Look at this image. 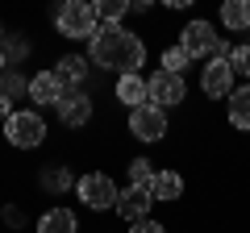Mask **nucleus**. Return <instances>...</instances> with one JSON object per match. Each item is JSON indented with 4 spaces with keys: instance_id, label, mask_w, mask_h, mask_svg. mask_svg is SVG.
Returning a JSON list of instances; mask_svg holds the SVG:
<instances>
[{
    "instance_id": "2",
    "label": "nucleus",
    "mask_w": 250,
    "mask_h": 233,
    "mask_svg": "<svg viewBox=\"0 0 250 233\" xmlns=\"http://www.w3.org/2000/svg\"><path fill=\"white\" fill-rule=\"evenodd\" d=\"M54 25H59V34L62 38H96V29H100V13H96V4L92 0H67V4H59L54 9Z\"/></svg>"
},
{
    "instance_id": "16",
    "label": "nucleus",
    "mask_w": 250,
    "mask_h": 233,
    "mask_svg": "<svg viewBox=\"0 0 250 233\" xmlns=\"http://www.w3.org/2000/svg\"><path fill=\"white\" fill-rule=\"evenodd\" d=\"M54 75H59L62 88H80V83L88 79V58H80V54H62L59 67H54Z\"/></svg>"
},
{
    "instance_id": "19",
    "label": "nucleus",
    "mask_w": 250,
    "mask_h": 233,
    "mask_svg": "<svg viewBox=\"0 0 250 233\" xmlns=\"http://www.w3.org/2000/svg\"><path fill=\"white\" fill-rule=\"evenodd\" d=\"M96 13H100V25H121V17L134 9H129V0H100Z\"/></svg>"
},
{
    "instance_id": "6",
    "label": "nucleus",
    "mask_w": 250,
    "mask_h": 233,
    "mask_svg": "<svg viewBox=\"0 0 250 233\" xmlns=\"http://www.w3.org/2000/svg\"><path fill=\"white\" fill-rule=\"evenodd\" d=\"M146 88H150V104H154V108H163V113L188 100V83H184V75L163 71V67L150 75V79H146Z\"/></svg>"
},
{
    "instance_id": "3",
    "label": "nucleus",
    "mask_w": 250,
    "mask_h": 233,
    "mask_svg": "<svg viewBox=\"0 0 250 233\" xmlns=\"http://www.w3.org/2000/svg\"><path fill=\"white\" fill-rule=\"evenodd\" d=\"M4 137H9V146H17V150H34V146L46 142V121L38 108H17V113L4 121Z\"/></svg>"
},
{
    "instance_id": "8",
    "label": "nucleus",
    "mask_w": 250,
    "mask_h": 233,
    "mask_svg": "<svg viewBox=\"0 0 250 233\" xmlns=\"http://www.w3.org/2000/svg\"><path fill=\"white\" fill-rule=\"evenodd\" d=\"M129 134L138 137V142H163L167 137V113L154 104H142L129 113Z\"/></svg>"
},
{
    "instance_id": "5",
    "label": "nucleus",
    "mask_w": 250,
    "mask_h": 233,
    "mask_svg": "<svg viewBox=\"0 0 250 233\" xmlns=\"http://www.w3.org/2000/svg\"><path fill=\"white\" fill-rule=\"evenodd\" d=\"M217 46H221V34H217L208 21H188L184 29H179V50L188 54V58H217Z\"/></svg>"
},
{
    "instance_id": "12",
    "label": "nucleus",
    "mask_w": 250,
    "mask_h": 233,
    "mask_svg": "<svg viewBox=\"0 0 250 233\" xmlns=\"http://www.w3.org/2000/svg\"><path fill=\"white\" fill-rule=\"evenodd\" d=\"M62 92H67V88L59 83V75H54V71H38L34 79H29V100L42 104V108H46V104H59Z\"/></svg>"
},
{
    "instance_id": "4",
    "label": "nucleus",
    "mask_w": 250,
    "mask_h": 233,
    "mask_svg": "<svg viewBox=\"0 0 250 233\" xmlns=\"http://www.w3.org/2000/svg\"><path fill=\"white\" fill-rule=\"evenodd\" d=\"M75 192H80V200H83L88 208H96V213L117 208V196H121V188L113 183V175H108V171H88V175H80Z\"/></svg>"
},
{
    "instance_id": "13",
    "label": "nucleus",
    "mask_w": 250,
    "mask_h": 233,
    "mask_svg": "<svg viewBox=\"0 0 250 233\" xmlns=\"http://www.w3.org/2000/svg\"><path fill=\"white\" fill-rule=\"evenodd\" d=\"M38 233H80V221H75L71 208L54 204V208H46V213L38 216Z\"/></svg>"
},
{
    "instance_id": "22",
    "label": "nucleus",
    "mask_w": 250,
    "mask_h": 233,
    "mask_svg": "<svg viewBox=\"0 0 250 233\" xmlns=\"http://www.w3.org/2000/svg\"><path fill=\"white\" fill-rule=\"evenodd\" d=\"M192 63V58H188L184 50H179V46H167V50H163V71H175V75H184V67Z\"/></svg>"
},
{
    "instance_id": "21",
    "label": "nucleus",
    "mask_w": 250,
    "mask_h": 233,
    "mask_svg": "<svg viewBox=\"0 0 250 233\" xmlns=\"http://www.w3.org/2000/svg\"><path fill=\"white\" fill-rule=\"evenodd\" d=\"M42 188L46 192H67V188H71V171H67V167H50L42 175Z\"/></svg>"
},
{
    "instance_id": "1",
    "label": "nucleus",
    "mask_w": 250,
    "mask_h": 233,
    "mask_svg": "<svg viewBox=\"0 0 250 233\" xmlns=\"http://www.w3.org/2000/svg\"><path fill=\"white\" fill-rule=\"evenodd\" d=\"M92 63L104 67V71L121 75H142L146 63V42L138 34H129L125 25H100L96 38H92Z\"/></svg>"
},
{
    "instance_id": "23",
    "label": "nucleus",
    "mask_w": 250,
    "mask_h": 233,
    "mask_svg": "<svg viewBox=\"0 0 250 233\" xmlns=\"http://www.w3.org/2000/svg\"><path fill=\"white\" fill-rule=\"evenodd\" d=\"M229 67H233V75H246L250 79V46H233L229 50Z\"/></svg>"
},
{
    "instance_id": "18",
    "label": "nucleus",
    "mask_w": 250,
    "mask_h": 233,
    "mask_svg": "<svg viewBox=\"0 0 250 233\" xmlns=\"http://www.w3.org/2000/svg\"><path fill=\"white\" fill-rule=\"evenodd\" d=\"M21 92L29 96V79H21L17 71H4V75H0V100L17 104V96H21Z\"/></svg>"
},
{
    "instance_id": "20",
    "label": "nucleus",
    "mask_w": 250,
    "mask_h": 233,
    "mask_svg": "<svg viewBox=\"0 0 250 233\" xmlns=\"http://www.w3.org/2000/svg\"><path fill=\"white\" fill-rule=\"evenodd\" d=\"M150 183H154V162L134 158L129 162V188H150Z\"/></svg>"
},
{
    "instance_id": "11",
    "label": "nucleus",
    "mask_w": 250,
    "mask_h": 233,
    "mask_svg": "<svg viewBox=\"0 0 250 233\" xmlns=\"http://www.w3.org/2000/svg\"><path fill=\"white\" fill-rule=\"evenodd\" d=\"M113 96L121 100L129 113H134V108H142V104H150V88H146L142 75H121V79H117V88H113Z\"/></svg>"
},
{
    "instance_id": "14",
    "label": "nucleus",
    "mask_w": 250,
    "mask_h": 233,
    "mask_svg": "<svg viewBox=\"0 0 250 233\" xmlns=\"http://www.w3.org/2000/svg\"><path fill=\"white\" fill-rule=\"evenodd\" d=\"M150 196L163 200V204H175V200L184 196V175H179V171H154Z\"/></svg>"
},
{
    "instance_id": "27",
    "label": "nucleus",
    "mask_w": 250,
    "mask_h": 233,
    "mask_svg": "<svg viewBox=\"0 0 250 233\" xmlns=\"http://www.w3.org/2000/svg\"><path fill=\"white\" fill-rule=\"evenodd\" d=\"M0 38H4V25H0Z\"/></svg>"
},
{
    "instance_id": "9",
    "label": "nucleus",
    "mask_w": 250,
    "mask_h": 233,
    "mask_svg": "<svg viewBox=\"0 0 250 233\" xmlns=\"http://www.w3.org/2000/svg\"><path fill=\"white\" fill-rule=\"evenodd\" d=\"M54 108H59V116H62V125H67V129H80V125L92 121V96L80 92V88H67Z\"/></svg>"
},
{
    "instance_id": "17",
    "label": "nucleus",
    "mask_w": 250,
    "mask_h": 233,
    "mask_svg": "<svg viewBox=\"0 0 250 233\" xmlns=\"http://www.w3.org/2000/svg\"><path fill=\"white\" fill-rule=\"evenodd\" d=\"M221 25L229 29V34L250 29V0H225L221 4Z\"/></svg>"
},
{
    "instance_id": "15",
    "label": "nucleus",
    "mask_w": 250,
    "mask_h": 233,
    "mask_svg": "<svg viewBox=\"0 0 250 233\" xmlns=\"http://www.w3.org/2000/svg\"><path fill=\"white\" fill-rule=\"evenodd\" d=\"M225 113H229V125L250 134V83L246 88H233V96L225 100Z\"/></svg>"
},
{
    "instance_id": "7",
    "label": "nucleus",
    "mask_w": 250,
    "mask_h": 233,
    "mask_svg": "<svg viewBox=\"0 0 250 233\" xmlns=\"http://www.w3.org/2000/svg\"><path fill=\"white\" fill-rule=\"evenodd\" d=\"M200 92H205L208 100H229L233 96V67L229 58H208L205 67H200Z\"/></svg>"
},
{
    "instance_id": "26",
    "label": "nucleus",
    "mask_w": 250,
    "mask_h": 233,
    "mask_svg": "<svg viewBox=\"0 0 250 233\" xmlns=\"http://www.w3.org/2000/svg\"><path fill=\"white\" fill-rule=\"evenodd\" d=\"M4 71H9V58H4V50H0V75H4Z\"/></svg>"
},
{
    "instance_id": "10",
    "label": "nucleus",
    "mask_w": 250,
    "mask_h": 233,
    "mask_svg": "<svg viewBox=\"0 0 250 233\" xmlns=\"http://www.w3.org/2000/svg\"><path fill=\"white\" fill-rule=\"evenodd\" d=\"M150 204H154L150 188H125L121 196H117V208H113V213L121 216L125 225H138V221H146V216H150Z\"/></svg>"
},
{
    "instance_id": "24",
    "label": "nucleus",
    "mask_w": 250,
    "mask_h": 233,
    "mask_svg": "<svg viewBox=\"0 0 250 233\" xmlns=\"http://www.w3.org/2000/svg\"><path fill=\"white\" fill-rule=\"evenodd\" d=\"M129 233H167V225H163V221H150V216H146V221L129 225Z\"/></svg>"
},
{
    "instance_id": "25",
    "label": "nucleus",
    "mask_w": 250,
    "mask_h": 233,
    "mask_svg": "<svg viewBox=\"0 0 250 233\" xmlns=\"http://www.w3.org/2000/svg\"><path fill=\"white\" fill-rule=\"evenodd\" d=\"M4 221H13V225H21V221H25V213H21V208H9V213H4Z\"/></svg>"
}]
</instances>
